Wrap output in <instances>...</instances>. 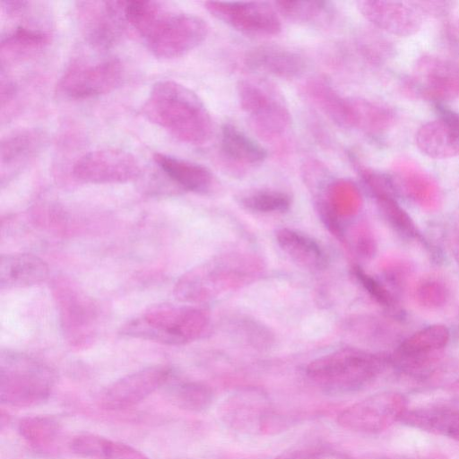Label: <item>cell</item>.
Here are the masks:
<instances>
[{
  "label": "cell",
  "mask_w": 459,
  "mask_h": 459,
  "mask_svg": "<svg viewBox=\"0 0 459 459\" xmlns=\"http://www.w3.org/2000/svg\"><path fill=\"white\" fill-rule=\"evenodd\" d=\"M170 396L175 404L190 411L206 410L212 403L211 388L199 382H178L172 385Z\"/></svg>",
  "instance_id": "obj_32"
},
{
  "label": "cell",
  "mask_w": 459,
  "mask_h": 459,
  "mask_svg": "<svg viewBox=\"0 0 459 459\" xmlns=\"http://www.w3.org/2000/svg\"><path fill=\"white\" fill-rule=\"evenodd\" d=\"M406 88L420 99L436 105L459 98V65L432 55L420 56Z\"/></svg>",
  "instance_id": "obj_10"
},
{
  "label": "cell",
  "mask_w": 459,
  "mask_h": 459,
  "mask_svg": "<svg viewBox=\"0 0 459 459\" xmlns=\"http://www.w3.org/2000/svg\"><path fill=\"white\" fill-rule=\"evenodd\" d=\"M280 248L302 268L318 271L327 266L328 258L321 245L307 234L281 228L275 232Z\"/></svg>",
  "instance_id": "obj_23"
},
{
  "label": "cell",
  "mask_w": 459,
  "mask_h": 459,
  "mask_svg": "<svg viewBox=\"0 0 459 459\" xmlns=\"http://www.w3.org/2000/svg\"><path fill=\"white\" fill-rule=\"evenodd\" d=\"M124 4L125 1L79 3L82 30L91 47L106 50L119 41L126 22Z\"/></svg>",
  "instance_id": "obj_14"
},
{
  "label": "cell",
  "mask_w": 459,
  "mask_h": 459,
  "mask_svg": "<svg viewBox=\"0 0 459 459\" xmlns=\"http://www.w3.org/2000/svg\"><path fill=\"white\" fill-rule=\"evenodd\" d=\"M400 421L407 426L459 441V409L444 405L406 409Z\"/></svg>",
  "instance_id": "obj_22"
},
{
  "label": "cell",
  "mask_w": 459,
  "mask_h": 459,
  "mask_svg": "<svg viewBox=\"0 0 459 459\" xmlns=\"http://www.w3.org/2000/svg\"><path fill=\"white\" fill-rule=\"evenodd\" d=\"M240 204L256 213H283L291 206L290 195L281 190L260 189L242 195Z\"/></svg>",
  "instance_id": "obj_31"
},
{
  "label": "cell",
  "mask_w": 459,
  "mask_h": 459,
  "mask_svg": "<svg viewBox=\"0 0 459 459\" xmlns=\"http://www.w3.org/2000/svg\"><path fill=\"white\" fill-rule=\"evenodd\" d=\"M47 137L41 130L23 129L9 134L1 143V180L13 178L41 152Z\"/></svg>",
  "instance_id": "obj_19"
},
{
  "label": "cell",
  "mask_w": 459,
  "mask_h": 459,
  "mask_svg": "<svg viewBox=\"0 0 459 459\" xmlns=\"http://www.w3.org/2000/svg\"><path fill=\"white\" fill-rule=\"evenodd\" d=\"M451 391L454 396L459 400V379L454 382L451 385Z\"/></svg>",
  "instance_id": "obj_41"
},
{
  "label": "cell",
  "mask_w": 459,
  "mask_h": 459,
  "mask_svg": "<svg viewBox=\"0 0 459 459\" xmlns=\"http://www.w3.org/2000/svg\"><path fill=\"white\" fill-rule=\"evenodd\" d=\"M452 253L455 262L459 265V238L454 241L452 245Z\"/></svg>",
  "instance_id": "obj_40"
},
{
  "label": "cell",
  "mask_w": 459,
  "mask_h": 459,
  "mask_svg": "<svg viewBox=\"0 0 459 459\" xmlns=\"http://www.w3.org/2000/svg\"><path fill=\"white\" fill-rule=\"evenodd\" d=\"M450 297L447 285L441 280L429 278L421 281L414 290L416 302L428 309L444 307Z\"/></svg>",
  "instance_id": "obj_35"
},
{
  "label": "cell",
  "mask_w": 459,
  "mask_h": 459,
  "mask_svg": "<svg viewBox=\"0 0 459 459\" xmlns=\"http://www.w3.org/2000/svg\"><path fill=\"white\" fill-rule=\"evenodd\" d=\"M411 4L415 7L420 13H427L431 15H443L449 12L451 9V4L443 1H420V2H411Z\"/></svg>",
  "instance_id": "obj_39"
},
{
  "label": "cell",
  "mask_w": 459,
  "mask_h": 459,
  "mask_svg": "<svg viewBox=\"0 0 459 459\" xmlns=\"http://www.w3.org/2000/svg\"><path fill=\"white\" fill-rule=\"evenodd\" d=\"M50 41L46 30L26 25H18L1 37L2 56L21 59L44 49Z\"/></svg>",
  "instance_id": "obj_29"
},
{
  "label": "cell",
  "mask_w": 459,
  "mask_h": 459,
  "mask_svg": "<svg viewBox=\"0 0 459 459\" xmlns=\"http://www.w3.org/2000/svg\"><path fill=\"white\" fill-rule=\"evenodd\" d=\"M394 182L414 200L428 204L438 197L436 180L415 160L401 157L392 166Z\"/></svg>",
  "instance_id": "obj_24"
},
{
  "label": "cell",
  "mask_w": 459,
  "mask_h": 459,
  "mask_svg": "<svg viewBox=\"0 0 459 459\" xmlns=\"http://www.w3.org/2000/svg\"><path fill=\"white\" fill-rule=\"evenodd\" d=\"M48 274V266L41 258L31 254L1 255L0 288H22L40 283Z\"/></svg>",
  "instance_id": "obj_21"
},
{
  "label": "cell",
  "mask_w": 459,
  "mask_h": 459,
  "mask_svg": "<svg viewBox=\"0 0 459 459\" xmlns=\"http://www.w3.org/2000/svg\"><path fill=\"white\" fill-rule=\"evenodd\" d=\"M141 172V166L133 154L114 148L85 153L73 167L76 179L91 184L125 183L136 179Z\"/></svg>",
  "instance_id": "obj_12"
},
{
  "label": "cell",
  "mask_w": 459,
  "mask_h": 459,
  "mask_svg": "<svg viewBox=\"0 0 459 459\" xmlns=\"http://www.w3.org/2000/svg\"><path fill=\"white\" fill-rule=\"evenodd\" d=\"M57 430V423L45 416L28 417L19 423L21 436L35 446H43L51 443L56 438Z\"/></svg>",
  "instance_id": "obj_34"
},
{
  "label": "cell",
  "mask_w": 459,
  "mask_h": 459,
  "mask_svg": "<svg viewBox=\"0 0 459 459\" xmlns=\"http://www.w3.org/2000/svg\"><path fill=\"white\" fill-rule=\"evenodd\" d=\"M438 117L419 127L415 134L418 149L426 156L443 160L459 155V112L436 105Z\"/></svg>",
  "instance_id": "obj_16"
},
{
  "label": "cell",
  "mask_w": 459,
  "mask_h": 459,
  "mask_svg": "<svg viewBox=\"0 0 459 459\" xmlns=\"http://www.w3.org/2000/svg\"><path fill=\"white\" fill-rule=\"evenodd\" d=\"M352 128L370 135L389 130L396 121V113L389 106L358 97L350 98Z\"/></svg>",
  "instance_id": "obj_26"
},
{
  "label": "cell",
  "mask_w": 459,
  "mask_h": 459,
  "mask_svg": "<svg viewBox=\"0 0 459 459\" xmlns=\"http://www.w3.org/2000/svg\"><path fill=\"white\" fill-rule=\"evenodd\" d=\"M126 21L143 37L158 58L171 59L190 52L206 39L208 25L201 17L169 11L155 1H125Z\"/></svg>",
  "instance_id": "obj_1"
},
{
  "label": "cell",
  "mask_w": 459,
  "mask_h": 459,
  "mask_svg": "<svg viewBox=\"0 0 459 459\" xmlns=\"http://www.w3.org/2000/svg\"><path fill=\"white\" fill-rule=\"evenodd\" d=\"M210 317L203 308L160 304L124 325L122 333L164 344L179 345L200 337Z\"/></svg>",
  "instance_id": "obj_5"
},
{
  "label": "cell",
  "mask_w": 459,
  "mask_h": 459,
  "mask_svg": "<svg viewBox=\"0 0 459 459\" xmlns=\"http://www.w3.org/2000/svg\"><path fill=\"white\" fill-rule=\"evenodd\" d=\"M307 98L333 123L352 128L350 98L342 97L322 78H311L303 86Z\"/></svg>",
  "instance_id": "obj_25"
},
{
  "label": "cell",
  "mask_w": 459,
  "mask_h": 459,
  "mask_svg": "<svg viewBox=\"0 0 459 459\" xmlns=\"http://www.w3.org/2000/svg\"><path fill=\"white\" fill-rule=\"evenodd\" d=\"M242 110L255 134L265 141L281 137L291 122L290 112L281 93L269 82L245 78L237 85Z\"/></svg>",
  "instance_id": "obj_7"
},
{
  "label": "cell",
  "mask_w": 459,
  "mask_h": 459,
  "mask_svg": "<svg viewBox=\"0 0 459 459\" xmlns=\"http://www.w3.org/2000/svg\"><path fill=\"white\" fill-rule=\"evenodd\" d=\"M171 369L154 366L126 376L108 385L100 395V405L108 411L130 408L165 385Z\"/></svg>",
  "instance_id": "obj_15"
},
{
  "label": "cell",
  "mask_w": 459,
  "mask_h": 459,
  "mask_svg": "<svg viewBox=\"0 0 459 459\" xmlns=\"http://www.w3.org/2000/svg\"><path fill=\"white\" fill-rule=\"evenodd\" d=\"M262 270L260 261L244 255H228L199 265L177 282L178 299L202 302L255 280Z\"/></svg>",
  "instance_id": "obj_4"
},
{
  "label": "cell",
  "mask_w": 459,
  "mask_h": 459,
  "mask_svg": "<svg viewBox=\"0 0 459 459\" xmlns=\"http://www.w3.org/2000/svg\"><path fill=\"white\" fill-rule=\"evenodd\" d=\"M55 374L42 361L13 351L0 355V400L15 407H29L46 401L53 388Z\"/></svg>",
  "instance_id": "obj_6"
},
{
  "label": "cell",
  "mask_w": 459,
  "mask_h": 459,
  "mask_svg": "<svg viewBox=\"0 0 459 459\" xmlns=\"http://www.w3.org/2000/svg\"><path fill=\"white\" fill-rule=\"evenodd\" d=\"M405 410L406 401L402 394L384 392L347 407L338 416V422L354 431L377 433L400 421Z\"/></svg>",
  "instance_id": "obj_11"
},
{
  "label": "cell",
  "mask_w": 459,
  "mask_h": 459,
  "mask_svg": "<svg viewBox=\"0 0 459 459\" xmlns=\"http://www.w3.org/2000/svg\"><path fill=\"white\" fill-rule=\"evenodd\" d=\"M450 337V330L444 325L421 328L398 345L390 363L406 375L425 377L433 370Z\"/></svg>",
  "instance_id": "obj_8"
},
{
  "label": "cell",
  "mask_w": 459,
  "mask_h": 459,
  "mask_svg": "<svg viewBox=\"0 0 459 459\" xmlns=\"http://www.w3.org/2000/svg\"><path fill=\"white\" fill-rule=\"evenodd\" d=\"M274 8L287 20L298 23H311L325 14L328 4L324 1H276Z\"/></svg>",
  "instance_id": "obj_33"
},
{
  "label": "cell",
  "mask_w": 459,
  "mask_h": 459,
  "mask_svg": "<svg viewBox=\"0 0 459 459\" xmlns=\"http://www.w3.org/2000/svg\"><path fill=\"white\" fill-rule=\"evenodd\" d=\"M316 206L319 218L327 230L334 236L340 238H342V226L333 204L328 199L318 197L316 202Z\"/></svg>",
  "instance_id": "obj_37"
},
{
  "label": "cell",
  "mask_w": 459,
  "mask_h": 459,
  "mask_svg": "<svg viewBox=\"0 0 459 459\" xmlns=\"http://www.w3.org/2000/svg\"><path fill=\"white\" fill-rule=\"evenodd\" d=\"M153 160L171 181L186 191L207 194L214 186L212 173L201 164L160 152Z\"/></svg>",
  "instance_id": "obj_20"
},
{
  "label": "cell",
  "mask_w": 459,
  "mask_h": 459,
  "mask_svg": "<svg viewBox=\"0 0 459 459\" xmlns=\"http://www.w3.org/2000/svg\"><path fill=\"white\" fill-rule=\"evenodd\" d=\"M357 6L373 25L398 37L411 36L422 25L421 13L411 3L363 0L358 2Z\"/></svg>",
  "instance_id": "obj_17"
},
{
  "label": "cell",
  "mask_w": 459,
  "mask_h": 459,
  "mask_svg": "<svg viewBox=\"0 0 459 459\" xmlns=\"http://www.w3.org/2000/svg\"><path fill=\"white\" fill-rule=\"evenodd\" d=\"M373 198L384 219L396 233L410 239H422L417 225L399 204L395 194H383Z\"/></svg>",
  "instance_id": "obj_30"
},
{
  "label": "cell",
  "mask_w": 459,
  "mask_h": 459,
  "mask_svg": "<svg viewBox=\"0 0 459 459\" xmlns=\"http://www.w3.org/2000/svg\"><path fill=\"white\" fill-rule=\"evenodd\" d=\"M125 70L118 58H108L94 64L76 63L64 74L60 88L73 99H89L110 92L118 87Z\"/></svg>",
  "instance_id": "obj_13"
},
{
  "label": "cell",
  "mask_w": 459,
  "mask_h": 459,
  "mask_svg": "<svg viewBox=\"0 0 459 459\" xmlns=\"http://www.w3.org/2000/svg\"><path fill=\"white\" fill-rule=\"evenodd\" d=\"M71 449L86 459H150L141 451L95 434H82L73 438Z\"/></svg>",
  "instance_id": "obj_27"
},
{
  "label": "cell",
  "mask_w": 459,
  "mask_h": 459,
  "mask_svg": "<svg viewBox=\"0 0 459 459\" xmlns=\"http://www.w3.org/2000/svg\"><path fill=\"white\" fill-rule=\"evenodd\" d=\"M221 149L226 158L243 165H257L267 157L259 143L230 123L221 126Z\"/></svg>",
  "instance_id": "obj_28"
},
{
  "label": "cell",
  "mask_w": 459,
  "mask_h": 459,
  "mask_svg": "<svg viewBox=\"0 0 459 459\" xmlns=\"http://www.w3.org/2000/svg\"><path fill=\"white\" fill-rule=\"evenodd\" d=\"M325 453V448L319 445H306L282 452L275 459H317Z\"/></svg>",
  "instance_id": "obj_38"
},
{
  "label": "cell",
  "mask_w": 459,
  "mask_h": 459,
  "mask_svg": "<svg viewBox=\"0 0 459 459\" xmlns=\"http://www.w3.org/2000/svg\"><path fill=\"white\" fill-rule=\"evenodd\" d=\"M143 112L150 121L183 143L204 144L212 135V120L202 100L174 81H160L153 85Z\"/></svg>",
  "instance_id": "obj_2"
},
{
  "label": "cell",
  "mask_w": 459,
  "mask_h": 459,
  "mask_svg": "<svg viewBox=\"0 0 459 459\" xmlns=\"http://www.w3.org/2000/svg\"><path fill=\"white\" fill-rule=\"evenodd\" d=\"M244 63L252 70L281 79L299 78L307 69V62L302 55L273 44L249 49L245 55Z\"/></svg>",
  "instance_id": "obj_18"
},
{
  "label": "cell",
  "mask_w": 459,
  "mask_h": 459,
  "mask_svg": "<svg viewBox=\"0 0 459 459\" xmlns=\"http://www.w3.org/2000/svg\"><path fill=\"white\" fill-rule=\"evenodd\" d=\"M389 358L361 349L344 347L311 361L307 377L326 393L344 394L359 391L385 369Z\"/></svg>",
  "instance_id": "obj_3"
},
{
  "label": "cell",
  "mask_w": 459,
  "mask_h": 459,
  "mask_svg": "<svg viewBox=\"0 0 459 459\" xmlns=\"http://www.w3.org/2000/svg\"><path fill=\"white\" fill-rule=\"evenodd\" d=\"M352 273L365 291L380 306L390 310L397 309L393 294L376 278L367 273L360 266L354 265Z\"/></svg>",
  "instance_id": "obj_36"
},
{
  "label": "cell",
  "mask_w": 459,
  "mask_h": 459,
  "mask_svg": "<svg viewBox=\"0 0 459 459\" xmlns=\"http://www.w3.org/2000/svg\"><path fill=\"white\" fill-rule=\"evenodd\" d=\"M204 6L213 17L246 35L269 37L281 31L278 12L265 2L209 1Z\"/></svg>",
  "instance_id": "obj_9"
}]
</instances>
